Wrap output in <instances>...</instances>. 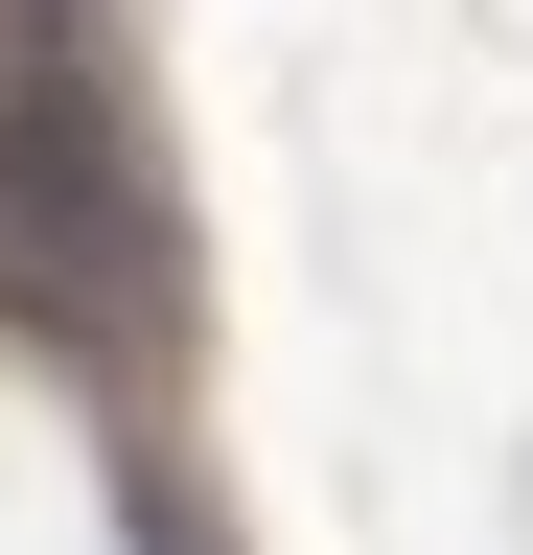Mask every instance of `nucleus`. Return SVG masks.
Listing matches in <instances>:
<instances>
[{
  "instance_id": "obj_1",
  "label": "nucleus",
  "mask_w": 533,
  "mask_h": 555,
  "mask_svg": "<svg viewBox=\"0 0 533 555\" xmlns=\"http://www.w3.org/2000/svg\"><path fill=\"white\" fill-rule=\"evenodd\" d=\"M163 185H140V139H116L93 69H24L0 93V324H47V347H93V371H140L163 347Z\"/></svg>"
},
{
  "instance_id": "obj_2",
  "label": "nucleus",
  "mask_w": 533,
  "mask_h": 555,
  "mask_svg": "<svg viewBox=\"0 0 533 555\" xmlns=\"http://www.w3.org/2000/svg\"><path fill=\"white\" fill-rule=\"evenodd\" d=\"M140 555H210V532H186V509H140Z\"/></svg>"
}]
</instances>
